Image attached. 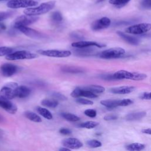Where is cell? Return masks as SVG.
Segmentation results:
<instances>
[{
    "instance_id": "cell-10",
    "label": "cell",
    "mask_w": 151,
    "mask_h": 151,
    "mask_svg": "<svg viewBox=\"0 0 151 151\" xmlns=\"http://www.w3.org/2000/svg\"><path fill=\"white\" fill-rule=\"evenodd\" d=\"M111 24V20L107 17H103L94 21L91 28L94 31H99L108 28Z\"/></svg>"
},
{
    "instance_id": "cell-33",
    "label": "cell",
    "mask_w": 151,
    "mask_h": 151,
    "mask_svg": "<svg viewBox=\"0 0 151 151\" xmlns=\"http://www.w3.org/2000/svg\"><path fill=\"white\" fill-rule=\"evenodd\" d=\"M87 145L92 148H96V147H99L101 146L102 144L101 143L96 139H93V140H90L87 142Z\"/></svg>"
},
{
    "instance_id": "cell-29",
    "label": "cell",
    "mask_w": 151,
    "mask_h": 151,
    "mask_svg": "<svg viewBox=\"0 0 151 151\" xmlns=\"http://www.w3.org/2000/svg\"><path fill=\"white\" fill-rule=\"evenodd\" d=\"M81 88V94H80V97L83 96V97H87V98H91V99H93V98H96L97 97V95L96 93H93L92 91H90L89 90H85L84 88Z\"/></svg>"
},
{
    "instance_id": "cell-37",
    "label": "cell",
    "mask_w": 151,
    "mask_h": 151,
    "mask_svg": "<svg viewBox=\"0 0 151 151\" xmlns=\"http://www.w3.org/2000/svg\"><path fill=\"white\" fill-rule=\"evenodd\" d=\"M84 114L85 115H86L87 116L89 117H95L97 115V112L94 109H87L84 111Z\"/></svg>"
},
{
    "instance_id": "cell-27",
    "label": "cell",
    "mask_w": 151,
    "mask_h": 151,
    "mask_svg": "<svg viewBox=\"0 0 151 151\" xmlns=\"http://www.w3.org/2000/svg\"><path fill=\"white\" fill-rule=\"evenodd\" d=\"M37 111L40 115H41L42 117H44L46 119L50 120L52 118V116L51 113H50V111L45 108L41 107H37Z\"/></svg>"
},
{
    "instance_id": "cell-7",
    "label": "cell",
    "mask_w": 151,
    "mask_h": 151,
    "mask_svg": "<svg viewBox=\"0 0 151 151\" xmlns=\"http://www.w3.org/2000/svg\"><path fill=\"white\" fill-rule=\"evenodd\" d=\"M37 5L38 2L34 0H10L6 4V6L12 9L28 8L35 6Z\"/></svg>"
},
{
    "instance_id": "cell-3",
    "label": "cell",
    "mask_w": 151,
    "mask_h": 151,
    "mask_svg": "<svg viewBox=\"0 0 151 151\" xmlns=\"http://www.w3.org/2000/svg\"><path fill=\"white\" fill-rule=\"evenodd\" d=\"M126 51L121 47H114L104 50L99 54V57L105 59L117 58L124 55Z\"/></svg>"
},
{
    "instance_id": "cell-47",
    "label": "cell",
    "mask_w": 151,
    "mask_h": 151,
    "mask_svg": "<svg viewBox=\"0 0 151 151\" xmlns=\"http://www.w3.org/2000/svg\"><path fill=\"white\" fill-rule=\"evenodd\" d=\"M142 132L143 133L147 134H151V129H145L142 130Z\"/></svg>"
},
{
    "instance_id": "cell-39",
    "label": "cell",
    "mask_w": 151,
    "mask_h": 151,
    "mask_svg": "<svg viewBox=\"0 0 151 151\" xmlns=\"http://www.w3.org/2000/svg\"><path fill=\"white\" fill-rule=\"evenodd\" d=\"M81 87H77L71 93V96L74 98H78L80 97L81 94Z\"/></svg>"
},
{
    "instance_id": "cell-31",
    "label": "cell",
    "mask_w": 151,
    "mask_h": 151,
    "mask_svg": "<svg viewBox=\"0 0 151 151\" xmlns=\"http://www.w3.org/2000/svg\"><path fill=\"white\" fill-rule=\"evenodd\" d=\"M99 125V123L93 121H87L80 124V127L86 129H93Z\"/></svg>"
},
{
    "instance_id": "cell-21",
    "label": "cell",
    "mask_w": 151,
    "mask_h": 151,
    "mask_svg": "<svg viewBox=\"0 0 151 151\" xmlns=\"http://www.w3.org/2000/svg\"><path fill=\"white\" fill-rule=\"evenodd\" d=\"M61 70L62 71L65 73H82L84 72L83 68L79 67H76V66H63L61 68Z\"/></svg>"
},
{
    "instance_id": "cell-24",
    "label": "cell",
    "mask_w": 151,
    "mask_h": 151,
    "mask_svg": "<svg viewBox=\"0 0 151 151\" xmlns=\"http://www.w3.org/2000/svg\"><path fill=\"white\" fill-rule=\"evenodd\" d=\"M24 115L28 119L32 122H34L36 123H39L42 122L41 117L38 115H37L36 113L32 111H26L25 112H24Z\"/></svg>"
},
{
    "instance_id": "cell-12",
    "label": "cell",
    "mask_w": 151,
    "mask_h": 151,
    "mask_svg": "<svg viewBox=\"0 0 151 151\" xmlns=\"http://www.w3.org/2000/svg\"><path fill=\"white\" fill-rule=\"evenodd\" d=\"M18 67L14 64L5 63L1 66L0 71L4 77H11L15 74L18 71Z\"/></svg>"
},
{
    "instance_id": "cell-35",
    "label": "cell",
    "mask_w": 151,
    "mask_h": 151,
    "mask_svg": "<svg viewBox=\"0 0 151 151\" xmlns=\"http://www.w3.org/2000/svg\"><path fill=\"white\" fill-rule=\"evenodd\" d=\"M12 48L8 47H0V57L6 55L12 52Z\"/></svg>"
},
{
    "instance_id": "cell-26",
    "label": "cell",
    "mask_w": 151,
    "mask_h": 151,
    "mask_svg": "<svg viewBox=\"0 0 151 151\" xmlns=\"http://www.w3.org/2000/svg\"><path fill=\"white\" fill-rule=\"evenodd\" d=\"M42 106L50 108H55L58 105V102L55 99H44L41 102Z\"/></svg>"
},
{
    "instance_id": "cell-40",
    "label": "cell",
    "mask_w": 151,
    "mask_h": 151,
    "mask_svg": "<svg viewBox=\"0 0 151 151\" xmlns=\"http://www.w3.org/2000/svg\"><path fill=\"white\" fill-rule=\"evenodd\" d=\"M133 101L129 99H124L120 100L119 106H127L132 104Z\"/></svg>"
},
{
    "instance_id": "cell-13",
    "label": "cell",
    "mask_w": 151,
    "mask_h": 151,
    "mask_svg": "<svg viewBox=\"0 0 151 151\" xmlns=\"http://www.w3.org/2000/svg\"><path fill=\"white\" fill-rule=\"evenodd\" d=\"M0 107L11 114H14L17 111V107L9 99L0 96Z\"/></svg>"
},
{
    "instance_id": "cell-2",
    "label": "cell",
    "mask_w": 151,
    "mask_h": 151,
    "mask_svg": "<svg viewBox=\"0 0 151 151\" xmlns=\"http://www.w3.org/2000/svg\"><path fill=\"white\" fill-rule=\"evenodd\" d=\"M113 76L116 80L127 79L134 81L143 80L147 77V75L144 73L130 72L124 70H121L116 71L113 74Z\"/></svg>"
},
{
    "instance_id": "cell-18",
    "label": "cell",
    "mask_w": 151,
    "mask_h": 151,
    "mask_svg": "<svg viewBox=\"0 0 151 151\" xmlns=\"http://www.w3.org/2000/svg\"><path fill=\"white\" fill-rule=\"evenodd\" d=\"M31 93V90L27 86H18L15 89V97L25 98L28 97Z\"/></svg>"
},
{
    "instance_id": "cell-53",
    "label": "cell",
    "mask_w": 151,
    "mask_h": 151,
    "mask_svg": "<svg viewBox=\"0 0 151 151\" xmlns=\"http://www.w3.org/2000/svg\"><path fill=\"white\" fill-rule=\"evenodd\" d=\"M1 132H1V130H0V134H1Z\"/></svg>"
},
{
    "instance_id": "cell-25",
    "label": "cell",
    "mask_w": 151,
    "mask_h": 151,
    "mask_svg": "<svg viewBox=\"0 0 151 151\" xmlns=\"http://www.w3.org/2000/svg\"><path fill=\"white\" fill-rule=\"evenodd\" d=\"M145 148V145L139 143H131L126 146V149L130 151H140Z\"/></svg>"
},
{
    "instance_id": "cell-9",
    "label": "cell",
    "mask_w": 151,
    "mask_h": 151,
    "mask_svg": "<svg viewBox=\"0 0 151 151\" xmlns=\"http://www.w3.org/2000/svg\"><path fill=\"white\" fill-rule=\"evenodd\" d=\"M38 52L40 54L47 57L63 58L67 57L71 55V52L67 50H38Z\"/></svg>"
},
{
    "instance_id": "cell-17",
    "label": "cell",
    "mask_w": 151,
    "mask_h": 151,
    "mask_svg": "<svg viewBox=\"0 0 151 151\" xmlns=\"http://www.w3.org/2000/svg\"><path fill=\"white\" fill-rule=\"evenodd\" d=\"M117 35L122 38L123 40H124L126 42L133 45H137L140 43V40L136 37L129 35L122 31H117Z\"/></svg>"
},
{
    "instance_id": "cell-45",
    "label": "cell",
    "mask_w": 151,
    "mask_h": 151,
    "mask_svg": "<svg viewBox=\"0 0 151 151\" xmlns=\"http://www.w3.org/2000/svg\"><path fill=\"white\" fill-rule=\"evenodd\" d=\"M101 78L102 79L104 80H116L113 75H110V74H107V75H103L101 76Z\"/></svg>"
},
{
    "instance_id": "cell-1",
    "label": "cell",
    "mask_w": 151,
    "mask_h": 151,
    "mask_svg": "<svg viewBox=\"0 0 151 151\" xmlns=\"http://www.w3.org/2000/svg\"><path fill=\"white\" fill-rule=\"evenodd\" d=\"M55 1H48L46 2L42 3L39 6L34 8H28L24 11L25 15L37 16L39 15H42L45 14L52 9L54 8L55 6Z\"/></svg>"
},
{
    "instance_id": "cell-38",
    "label": "cell",
    "mask_w": 151,
    "mask_h": 151,
    "mask_svg": "<svg viewBox=\"0 0 151 151\" xmlns=\"http://www.w3.org/2000/svg\"><path fill=\"white\" fill-rule=\"evenodd\" d=\"M12 12L10 11H6V12H0V22L4 21L9 17H11L12 15Z\"/></svg>"
},
{
    "instance_id": "cell-50",
    "label": "cell",
    "mask_w": 151,
    "mask_h": 151,
    "mask_svg": "<svg viewBox=\"0 0 151 151\" xmlns=\"http://www.w3.org/2000/svg\"><path fill=\"white\" fill-rule=\"evenodd\" d=\"M103 1H104V0H96V2H97V3H99V2H103Z\"/></svg>"
},
{
    "instance_id": "cell-41",
    "label": "cell",
    "mask_w": 151,
    "mask_h": 151,
    "mask_svg": "<svg viewBox=\"0 0 151 151\" xmlns=\"http://www.w3.org/2000/svg\"><path fill=\"white\" fill-rule=\"evenodd\" d=\"M141 5L144 9H151V0H143L142 2Z\"/></svg>"
},
{
    "instance_id": "cell-51",
    "label": "cell",
    "mask_w": 151,
    "mask_h": 151,
    "mask_svg": "<svg viewBox=\"0 0 151 151\" xmlns=\"http://www.w3.org/2000/svg\"><path fill=\"white\" fill-rule=\"evenodd\" d=\"M1 30H2V29H1V28H0V32H1Z\"/></svg>"
},
{
    "instance_id": "cell-19",
    "label": "cell",
    "mask_w": 151,
    "mask_h": 151,
    "mask_svg": "<svg viewBox=\"0 0 151 151\" xmlns=\"http://www.w3.org/2000/svg\"><path fill=\"white\" fill-rule=\"evenodd\" d=\"M146 115V113L145 111H137V112H133L129 114H127L125 118L126 120L128 121H136L139 120L145 117Z\"/></svg>"
},
{
    "instance_id": "cell-6",
    "label": "cell",
    "mask_w": 151,
    "mask_h": 151,
    "mask_svg": "<svg viewBox=\"0 0 151 151\" xmlns=\"http://www.w3.org/2000/svg\"><path fill=\"white\" fill-rule=\"evenodd\" d=\"M151 29L150 23H141L135 24L127 27L126 29V32L129 34L140 35L145 34Z\"/></svg>"
},
{
    "instance_id": "cell-36",
    "label": "cell",
    "mask_w": 151,
    "mask_h": 151,
    "mask_svg": "<svg viewBox=\"0 0 151 151\" xmlns=\"http://www.w3.org/2000/svg\"><path fill=\"white\" fill-rule=\"evenodd\" d=\"M76 102L81 104H84V105H92L93 104V102L90 100L88 99H83V98H77V99L76 100Z\"/></svg>"
},
{
    "instance_id": "cell-14",
    "label": "cell",
    "mask_w": 151,
    "mask_h": 151,
    "mask_svg": "<svg viewBox=\"0 0 151 151\" xmlns=\"http://www.w3.org/2000/svg\"><path fill=\"white\" fill-rule=\"evenodd\" d=\"M62 144L64 147L70 149H77L83 146V143L76 138H66L62 141Z\"/></svg>"
},
{
    "instance_id": "cell-52",
    "label": "cell",
    "mask_w": 151,
    "mask_h": 151,
    "mask_svg": "<svg viewBox=\"0 0 151 151\" xmlns=\"http://www.w3.org/2000/svg\"><path fill=\"white\" fill-rule=\"evenodd\" d=\"M6 1V0H0V1Z\"/></svg>"
},
{
    "instance_id": "cell-30",
    "label": "cell",
    "mask_w": 151,
    "mask_h": 151,
    "mask_svg": "<svg viewBox=\"0 0 151 151\" xmlns=\"http://www.w3.org/2000/svg\"><path fill=\"white\" fill-rule=\"evenodd\" d=\"M130 0H109V3L117 8H121L127 4Z\"/></svg>"
},
{
    "instance_id": "cell-34",
    "label": "cell",
    "mask_w": 151,
    "mask_h": 151,
    "mask_svg": "<svg viewBox=\"0 0 151 151\" xmlns=\"http://www.w3.org/2000/svg\"><path fill=\"white\" fill-rule=\"evenodd\" d=\"M50 96L54 99L57 100H67V97L64 95H63V94H61L58 92L52 91V92L51 93Z\"/></svg>"
},
{
    "instance_id": "cell-43",
    "label": "cell",
    "mask_w": 151,
    "mask_h": 151,
    "mask_svg": "<svg viewBox=\"0 0 151 151\" xmlns=\"http://www.w3.org/2000/svg\"><path fill=\"white\" fill-rule=\"evenodd\" d=\"M117 116L115 114H107L104 117V120L106 121H110L116 120L117 119Z\"/></svg>"
},
{
    "instance_id": "cell-16",
    "label": "cell",
    "mask_w": 151,
    "mask_h": 151,
    "mask_svg": "<svg viewBox=\"0 0 151 151\" xmlns=\"http://www.w3.org/2000/svg\"><path fill=\"white\" fill-rule=\"evenodd\" d=\"M135 90V87L134 86H120L116 87L110 88V91L111 93L114 94H124L130 93Z\"/></svg>"
},
{
    "instance_id": "cell-42",
    "label": "cell",
    "mask_w": 151,
    "mask_h": 151,
    "mask_svg": "<svg viewBox=\"0 0 151 151\" xmlns=\"http://www.w3.org/2000/svg\"><path fill=\"white\" fill-rule=\"evenodd\" d=\"M140 98L143 100H151V92H145L141 94Z\"/></svg>"
},
{
    "instance_id": "cell-48",
    "label": "cell",
    "mask_w": 151,
    "mask_h": 151,
    "mask_svg": "<svg viewBox=\"0 0 151 151\" xmlns=\"http://www.w3.org/2000/svg\"><path fill=\"white\" fill-rule=\"evenodd\" d=\"M60 151H70L71 149H68V148H67V147H61V148H60V149H59Z\"/></svg>"
},
{
    "instance_id": "cell-44",
    "label": "cell",
    "mask_w": 151,
    "mask_h": 151,
    "mask_svg": "<svg viewBox=\"0 0 151 151\" xmlns=\"http://www.w3.org/2000/svg\"><path fill=\"white\" fill-rule=\"evenodd\" d=\"M60 133L64 135H69L71 133V131L67 128H61L60 130Z\"/></svg>"
},
{
    "instance_id": "cell-20",
    "label": "cell",
    "mask_w": 151,
    "mask_h": 151,
    "mask_svg": "<svg viewBox=\"0 0 151 151\" xmlns=\"http://www.w3.org/2000/svg\"><path fill=\"white\" fill-rule=\"evenodd\" d=\"M89 47L83 48H76L75 53L77 55L79 56H88L91 55L94 52V49Z\"/></svg>"
},
{
    "instance_id": "cell-11",
    "label": "cell",
    "mask_w": 151,
    "mask_h": 151,
    "mask_svg": "<svg viewBox=\"0 0 151 151\" xmlns=\"http://www.w3.org/2000/svg\"><path fill=\"white\" fill-rule=\"evenodd\" d=\"M17 29L18 31H19L20 32H22L25 35H27L31 38L40 40V39L44 38V35L42 33H41L35 29H33L32 28L25 27V26L20 27L18 28Z\"/></svg>"
},
{
    "instance_id": "cell-4",
    "label": "cell",
    "mask_w": 151,
    "mask_h": 151,
    "mask_svg": "<svg viewBox=\"0 0 151 151\" xmlns=\"http://www.w3.org/2000/svg\"><path fill=\"white\" fill-rule=\"evenodd\" d=\"M37 57V55L32 52L28 51L21 50L17 51L14 52H11L6 55L5 58L8 60H29L33 59Z\"/></svg>"
},
{
    "instance_id": "cell-23",
    "label": "cell",
    "mask_w": 151,
    "mask_h": 151,
    "mask_svg": "<svg viewBox=\"0 0 151 151\" xmlns=\"http://www.w3.org/2000/svg\"><path fill=\"white\" fill-rule=\"evenodd\" d=\"M82 88L85 90H87L90 91H92L93 93L96 94L102 93L105 91L104 87L99 85H90L86 87H83Z\"/></svg>"
},
{
    "instance_id": "cell-5",
    "label": "cell",
    "mask_w": 151,
    "mask_h": 151,
    "mask_svg": "<svg viewBox=\"0 0 151 151\" xmlns=\"http://www.w3.org/2000/svg\"><path fill=\"white\" fill-rule=\"evenodd\" d=\"M38 17L32 15H21L17 17L14 22V28L18 29V28L22 26L27 27L29 25H31L38 20Z\"/></svg>"
},
{
    "instance_id": "cell-22",
    "label": "cell",
    "mask_w": 151,
    "mask_h": 151,
    "mask_svg": "<svg viewBox=\"0 0 151 151\" xmlns=\"http://www.w3.org/2000/svg\"><path fill=\"white\" fill-rule=\"evenodd\" d=\"M120 100H101L100 103L109 109H113L119 106Z\"/></svg>"
},
{
    "instance_id": "cell-28",
    "label": "cell",
    "mask_w": 151,
    "mask_h": 151,
    "mask_svg": "<svg viewBox=\"0 0 151 151\" xmlns=\"http://www.w3.org/2000/svg\"><path fill=\"white\" fill-rule=\"evenodd\" d=\"M61 116L64 119L70 122H77L80 120V117L70 113H62Z\"/></svg>"
},
{
    "instance_id": "cell-8",
    "label": "cell",
    "mask_w": 151,
    "mask_h": 151,
    "mask_svg": "<svg viewBox=\"0 0 151 151\" xmlns=\"http://www.w3.org/2000/svg\"><path fill=\"white\" fill-rule=\"evenodd\" d=\"M18 84L14 82L8 83L2 87L0 90V96L8 99H12L15 97V89Z\"/></svg>"
},
{
    "instance_id": "cell-32",
    "label": "cell",
    "mask_w": 151,
    "mask_h": 151,
    "mask_svg": "<svg viewBox=\"0 0 151 151\" xmlns=\"http://www.w3.org/2000/svg\"><path fill=\"white\" fill-rule=\"evenodd\" d=\"M51 18L55 22H60L63 20V16L58 11H55L51 15Z\"/></svg>"
},
{
    "instance_id": "cell-15",
    "label": "cell",
    "mask_w": 151,
    "mask_h": 151,
    "mask_svg": "<svg viewBox=\"0 0 151 151\" xmlns=\"http://www.w3.org/2000/svg\"><path fill=\"white\" fill-rule=\"evenodd\" d=\"M71 46L74 48H83V47H97L99 48H101L105 47L106 45L101 43H99L95 41H80L71 44Z\"/></svg>"
},
{
    "instance_id": "cell-49",
    "label": "cell",
    "mask_w": 151,
    "mask_h": 151,
    "mask_svg": "<svg viewBox=\"0 0 151 151\" xmlns=\"http://www.w3.org/2000/svg\"><path fill=\"white\" fill-rule=\"evenodd\" d=\"M5 122V118L4 117V116H2L1 114H0V123H3Z\"/></svg>"
},
{
    "instance_id": "cell-46",
    "label": "cell",
    "mask_w": 151,
    "mask_h": 151,
    "mask_svg": "<svg viewBox=\"0 0 151 151\" xmlns=\"http://www.w3.org/2000/svg\"><path fill=\"white\" fill-rule=\"evenodd\" d=\"M71 37L74 39H78V40H81L83 38V37L80 35L79 33H76V32H73L71 35Z\"/></svg>"
}]
</instances>
